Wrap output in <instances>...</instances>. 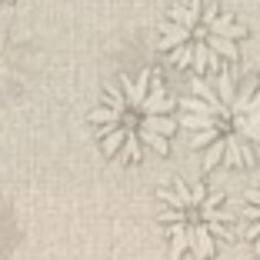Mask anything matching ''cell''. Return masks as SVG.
<instances>
[{
    "label": "cell",
    "instance_id": "cell-1",
    "mask_svg": "<svg viewBox=\"0 0 260 260\" xmlns=\"http://www.w3.org/2000/svg\"><path fill=\"white\" fill-rule=\"evenodd\" d=\"M180 127L190 134V147L204 153L200 167H250L260 160V84L237 80L223 67L207 77H193L190 93L177 100Z\"/></svg>",
    "mask_w": 260,
    "mask_h": 260
},
{
    "label": "cell",
    "instance_id": "cell-2",
    "mask_svg": "<svg viewBox=\"0 0 260 260\" xmlns=\"http://www.w3.org/2000/svg\"><path fill=\"white\" fill-rule=\"evenodd\" d=\"M97 144L104 157H120L127 164L144 160V153H167L170 137L180 127L177 100L167 93L160 74L144 67L137 77L120 74L104 93V104L90 114Z\"/></svg>",
    "mask_w": 260,
    "mask_h": 260
},
{
    "label": "cell",
    "instance_id": "cell-3",
    "mask_svg": "<svg viewBox=\"0 0 260 260\" xmlns=\"http://www.w3.org/2000/svg\"><path fill=\"white\" fill-rule=\"evenodd\" d=\"M244 37L247 27L237 17H230L217 0H180L164 17L157 50L174 67L207 77L240 60Z\"/></svg>",
    "mask_w": 260,
    "mask_h": 260
},
{
    "label": "cell",
    "instance_id": "cell-4",
    "mask_svg": "<svg viewBox=\"0 0 260 260\" xmlns=\"http://www.w3.org/2000/svg\"><path fill=\"white\" fill-rule=\"evenodd\" d=\"M160 200V223L170 234V260L190 253L193 260H210L220 240H234V214L220 190L207 184H174L157 190Z\"/></svg>",
    "mask_w": 260,
    "mask_h": 260
},
{
    "label": "cell",
    "instance_id": "cell-5",
    "mask_svg": "<svg viewBox=\"0 0 260 260\" xmlns=\"http://www.w3.org/2000/svg\"><path fill=\"white\" fill-rule=\"evenodd\" d=\"M244 237L260 253V187L244 193Z\"/></svg>",
    "mask_w": 260,
    "mask_h": 260
},
{
    "label": "cell",
    "instance_id": "cell-6",
    "mask_svg": "<svg viewBox=\"0 0 260 260\" xmlns=\"http://www.w3.org/2000/svg\"><path fill=\"white\" fill-rule=\"evenodd\" d=\"M0 4H14V0H0Z\"/></svg>",
    "mask_w": 260,
    "mask_h": 260
}]
</instances>
